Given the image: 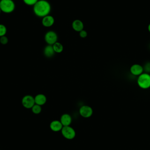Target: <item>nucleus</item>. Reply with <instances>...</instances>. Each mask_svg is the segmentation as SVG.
Instances as JSON below:
<instances>
[{"instance_id": "nucleus-1", "label": "nucleus", "mask_w": 150, "mask_h": 150, "mask_svg": "<svg viewBox=\"0 0 150 150\" xmlns=\"http://www.w3.org/2000/svg\"><path fill=\"white\" fill-rule=\"evenodd\" d=\"M33 10L36 16L40 17H44L50 13L51 6L47 1L39 0L33 5Z\"/></svg>"}, {"instance_id": "nucleus-2", "label": "nucleus", "mask_w": 150, "mask_h": 150, "mask_svg": "<svg viewBox=\"0 0 150 150\" xmlns=\"http://www.w3.org/2000/svg\"><path fill=\"white\" fill-rule=\"evenodd\" d=\"M15 3L13 0H1L0 9L5 13H10L15 10Z\"/></svg>"}, {"instance_id": "nucleus-3", "label": "nucleus", "mask_w": 150, "mask_h": 150, "mask_svg": "<svg viewBox=\"0 0 150 150\" xmlns=\"http://www.w3.org/2000/svg\"><path fill=\"white\" fill-rule=\"evenodd\" d=\"M137 84L142 89H147L150 87V75L147 73H143L138 77Z\"/></svg>"}, {"instance_id": "nucleus-4", "label": "nucleus", "mask_w": 150, "mask_h": 150, "mask_svg": "<svg viewBox=\"0 0 150 150\" xmlns=\"http://www.w3.org/2000/svg\"><path fill=\"white\" fill-rule=\"evenodd\" d=\"M61 131L63 136L68 140H72L76 137V131L74 129L70 126L63 127Z\"/></svg>"}, {"instance_id": "nucleus-5", "label": "nucleus", "mask_w": 150, "mask_h": 150, "mask_svg": "<svg viewBox=\"0 0 150 150\" xmlns=\"http://www.w3.org/2000/svg\"><path fill=\"white\" fill-rule=\"evenodd\" d=\"M45 38L46 42L48 45H53L57 42L58 35L55 32L50 31L46 33Z\"/></svg>"}, {"instance_id": "nucleus-6", "label": "nucleus", "mask_w": 150, "mask_h": 150, "mask_svg": "<svg viewBox=\"0 0 150 150\" xmlns=\"http://www.w3.org/2000/svg\"><path fill=\"white\" fill-rule=\"evenodd\" d=\"M22 104L25 108H31L35 104L34 98L31 95H25L22 99Z\"/></svg>"}, {"instance_id": "nucleus-7", "label": "nucleus", "mask_w": 150, "mask_h": 150, "mask_svg": "<svg viewBox=\"0 0 150 150\" xmlns=\"http://www.w3.org/2000/svg\"><path fill=\"white\" fill-rule=\"evenodd\" d=\"M79 112L82 117L88 118L92 115L93 110L92 108L89 106L83 105L79 108Z\"/></svg>"}, {"instance_id": "nucleus-8", "label": "nucleus", "mask_w": 150, "mask_h": 150, "mask_svg": "<svg viewBox=\"0 0 150 150\" xmlns=\"http://www.w3.org/2000/svg\"><path fill=\"white\" fill-rule=\"evenodd\" d=\"M130 71L132 74L139 76L143 73L144 68L139 64H134L130 67Z\"/></svg>"}, {"instance_id": "nucleus-9", "label": "nucleus", "mask_w": 150, "mask_h": 150, "mask_svg": "<svg viewBox=\"0 0 150 150\" xmlns=\"http://www.w3.org/2000/svg\"><path fill=\"white\" fill-rule=\"evenodd\" d=\"M54 18L52 16L47 15L43 17L42 20V25L45 27H49L53 25Z\"/></svg>"}, {"instance_id": "nucleus-10", "label": "nucleus", "mask_w": 150, "mask_h": 150, "mask_svg": "<svg viewBox=\"0 0 150 150\" xmlns=\"http://www.w3.org/2000/svg\"><path fill=\"white\" fill-rule=\"evenodd\" d=\"M50 128L54 132H59L61 131L63 125L61 122L60 121L54 120L51 122L50 125Z\"/></svg>"}, {"instance_id": "nucleus-11", "label": "nucleus", "mask_w": 150, "mask_h": 150, "mask_svg": "<svg viewBox=\"0 0 150 150\" xmlns=\"http://www.w3.org/2000/svg\"><path fill=\"white\" fill-rule=\"evenodd\" d=\"M72 121V117L68 114H64L61 117L60 122L63 127L70 126Z\"/></svg>"}, {"instance_id": "nucleus-12", "label": "nucleus", "mask_w": 150, "mask_h": 150, "mask_svg": "<svg viewBox=\"0 0 150 150\" xmlns=\"http://www.w3.org/2000/svg\"><path fill=\"white\" fill-rule=\"evenodd\" d=\"M35 104L40 106L43 105L47 102V98L45 95L43 94H38L34 98Z\"/></svg>"}, {"instance_id": "nucleus-13", "label": "nucleus", "mask_w": 150, "mask_h": 150, "mask_svg": "<svg viewBox=\"0 0 150 150\" xmlns=\"http://www.w3.org/2000/svg\"><path fill=\"white\" fill-rule=\"evenodd\" d=\"M72 27L75 31L79 32L83 30V23L81 20L76 19L72 23Z\"/></svg>"}, {"instance_id": "nucleus-14", "label": "nucleus", "mask_w": 150, "mask_h": 150, "mask_svg": "<svg viewBox=\"0 0 150 150\" xmlns=\"http://www.w3.org/2000/svg\"><path fill=\"white\" fill-rule=\"evenodd\" d=\"M44 52L45 56L47 58H51L52 57L55 53L54 50L53 46L51 45H48L45 47Z\"/></svg>"}, {"instance_id": "nucleus-15", "label": "nucleus", "mask_w": 150, "mask_h": 150, "mask_svg": "<svg viewBox=\"0 0 150 150\" xmlns=\"http://www.w3.org/2000/svg\"><path fill=\"white\" fill-rule=\"evenodd\" d=\"M52 46L55 53H60L62 52V51H63L64 48H63V45L60 43L57 42L55 44H54Z\"/></svg>"}, {"instance_id": "nucleus-16", "label": "nucleus", "mask_w": 150, "mask_h": 150, "mask_svg": "<svg viewBox=\"0 0 150 150\" xmlns=\"http://www.w3.org/2000/svg\"><path fill=\"white\" fill-rule=\"evenodd\" d=\"M31 109L33 112L35 114H39L42 111L41 106L36 104Z\"/></svg>"}, {"instance_id": "nucleus-17", "label": "nucleus", "mask_w": 150, "mask_h": 150, "mask_svg": "<svg viewBox=\"0 0 150 150\" xmlns=\"http://www.w3.org/2000/svg\"><path fill=\"white\" fill-rule=\"evenodd\" d=\"M7 29L4 25L0 24V37L5 36L7 33Z\"/></svg>"}, {"instance_id": "nucleus-18", "label": "nucleus", "mask_w": 150, "mask_h": 150, "mask_svg": "<svg viewBox=\"0 0 150 150\" xmlns=\"http://www.w3.org/2000/svg\"><path fill=\"white\" fill-rule=\"evenodd\" d=\"M8 42V39L6 36L0 37V43L1 45H7Z\"/></svg>"}, {"instance_id": "nucleus-19", "label": "nucleus", "mask_w": 150, "mask_h": 150, "mask_svg": "<svg viewBox=\"0 0 150 150\" xmlns=\"http://www.w3.org/2000/svg\"><path fill=\"white\" fill-rule=\"evenodd\" d=\"M39 0H23L24 3L26 5H34Z\"/></svg>"}, {"instance_id": "nucleus-20", "label": "nucleus", "mask_w": 150, "mask_h": 150, "mask_svg": "<svg viewBox=\"0 0 150 150\" xmlns=\"http://www.w3.org/2000/svg\"><path fill=\"white\" fill-rule=\"evenodd\" d=\"M143 68L144 71H145L146 73L149 74V73H150V62H147Z\"/></svg>"}, {"instance_id": "nucleus-21", "label": "nucleus", "mask_w": 150, "mask_h": 150, "mask_svg": "<svg viewBox=\"0 0 150 150\" xmlns=\"http://www.w3.org/2000/svg\"><path fill=\"white\" fill-rule=\"evenodd\" d=\"M79 36H80L81 38H86L87 37V32H86V31L84 30H82V31L79 32Z\"/></svg>"}, {"instance_id": "nucleus-22", "label": "nucleus", "mask_w": 150, "mask_h": 150, "mask_svg": "<svg viewBox=\"0 0 150 150\" xmlns=\"http://www.w3.org/2000/svg\"><path fill=\"white\" fill-rule=\"evenodd\" d=\"M148 30H149V32L150 33V23L148 25Z\"/></svg>"}, {"instance_id": "nucleus-23", "label": "nucleus", "mask_w": 150, "mask_h": 150, "mask_svg": "<svg viewBox=\"0 0 150 150\" xmlns=\"http://www.w3.org/2000/svg\"><path fill=\"white\" fill-rule=\"evenodd\" d=\"M1 9H0V14H1Z\"/></svg>"}]
</instances>
